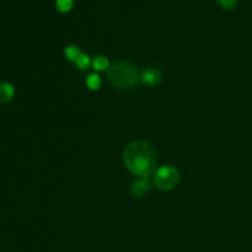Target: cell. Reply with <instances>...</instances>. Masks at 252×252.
Wrapping results in <instances>:
<instances>
[{
    "instance_id": "12",
    "label": "cell",
    "mask_w": 252,
    "mask_h": 252,
    "mask_svg": "<svg viewBox=\"0 0 252 252\" xmlns=\"http://www.w3.org/2000/svg\"><path fill=\"white\" fill-rule=\"evenodd\" d=\"M217 2L225 10H231L238 5V0H217Z\"/></svg>"
},
{
    "instance_id": "7",
    "label": "cell",
    "mask_w": 252,
    "mask_h": 252,
    "mask_svg": "<svg viewBox=\"0 0 252 252\" xmlns=\"http://www.w3.org/2000/svg\"><path fill=\"white\" fill-rule=\"evenodd\" d=\"M81 53H83V52L79 49V47L74 46V44L66 46L65 48H64V56H65V58L68 59L69 62H71V63H75Z\"/></svg>"
},
{
    "instance_id": "11",
    "label": "cell",
    "mask_w": 252,
    "mask_h": 252,
    "mask_svg": "<svg viewBox=\"0 0 252 252\" xmlns=\"http://www.w3.org/2000/svg\"><path fill=\"white\" fill-rule=\"evenodd\" d=\"M75 64L79 69H83L84 70V69L89 68V65H90V64H93V62L90 61V57H89L88 54L81 53L80 56H79L78 61L75 62Z\"/></svg>"
},
{
    "instance_id": "9",
    "label": "cell",
    "mask_w": 252,
    "mask_h": 252,
    "mask_svg": "<svg viewBox=\"0 0 252 252\" xmlns=\"http://www.w3.org/2000/svg\"><path fill=\"white\" fill-rule=\"evenodd\" d=\"M110 65L111 64L110 62H108V59L103 56L96 57V58L93 61V68L97 71L106 70V69L110 68Z\"/></svg>"
},
{
    "instance_id": "2",
    "label": "cell",
    "mask_w": 252,
    "mask_h": 252,
    "mask_svg": "<svg viewBox=\"0 0 252 252\" xmlns=\"http://www.w3.org/2000/svg\"><path fill=\"white\" fill-rule=\"evenodd\" d=\"M110 83L118 89H132L139 81L140 75L137 66L128 61H117L108 68Z\"/></svg>"
},
{
    "instance_id": "5",
    "label": "cell",
    "mask_w": 252,
    "mask_h": 252,
    "mask_svg": "<svg viewBox=\"0 0 252 252\" xmlns=\"http://www.w3.org/2000/svg\"><path fill=\"white\" fill-rule=\"evenodd\" d=\"M152 189V182L148 177H140L138 181H135L134 184L130 187V192L134 197H142L143 194H145L147 192L150 191Z\"/></svg>"
},
{
    "instance_id": "1",
    "label": "cell",
    "mask_w": 252,
    "mask_h": 252,
    "mask_svg": "<svg viewBox=\"0 0 252 252\" xmlns=\"http://www.w3.org/2000/svg\"><path fill=\"white\" fill-rule=\"evenodd\" d=\"M123 161L127 169L138 177H148L157 166V152L150 143L135 140L123 152Z\"/></svg>"
},
{
    "instance_id": "6",
    "label": "cell",
    "mask_w": 252,
    "mask_h": 252,
    "mask_svg": "<svg viewBox=\"0 0 252 252\" xmlns=\"http://www.w3.org/2000/svg\"><path fill=\"white\" fill-rule=\"evenodd\" d=\"M15 89L9 83H0V103H7L14 98Z\"/></svg>"
},
{
    "instance_id": "10",
    "label": "cell",
    "mask_w": 252,
    "mask_h": 252,
    "mask_svg": "<svg viewBox=\"0 0 252 252\" xmlns=\"http://www.w3.org/2000/svg\"><path fill=\"white\" fill-rule=\"evenodd\" d=\"M74 5V0H56L57 9L61 12L70 11Z\"/></svg>"
},
{
    "instance_id": "3",
    "label": "cell",
    "mask_w": 252,
    "mask_h": 252,
    "mask_svg": "<svg viewBox=\"0 0 252 252\" xmlns=\"http://www.w3.org/2000/svg\"><path fill=\"white\" fill-rule=\"evenodd\" d=\"M180 172L171 165L159 167L154 174V184L161 191H171L179 185Z\"/></svg>"
},
{
    "instance_id": "8",
    "label": "cell",
    "mask_w": 252,
    "mask_h": 252,
    "mask_svg": "<svg viewBox=\"0 0 252 252\" xmlns=\"http://www.w3.org/2000/svg\"><path fill=\"white\" fill-rule=\"evenodd\" d=\"M101 85H102V81H101V78L97 75V74H90V75L86 78V86H88L90 90L93 91L100 90Z\"/></svg>"
},
{
    "instance_id": "4",
    "label": "cell",
    "mask_w": 252,
    "mask_h": 252,
    "mask_svg": "<svg viewBox=\"0 0 252 252\" xmlns=\"http://www.w3.org/2000/svg\"><path fill=\"white\" fill-rule=\"evenodd\" d=\"M140 80H142V83L147 86H157L159 85L160 81L162 80V74L161 71L157 68L145 69V70L140 74Z\"/></svg>"
}]
</instances>
